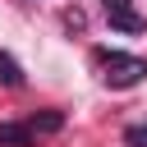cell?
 <instances>
[{
    "label": "cell",
    "instance_id": "cell-1",
    "mask_svg": "<svg viewBox=\"0 0 147 147\" xmlns=\"http://www.w3.org/2000/svg\"><path fill=\"white\" fill-rule=\"evenodd\" d=\"M101 64H106V83L110 87H133V83L147 78V60H138V55L110 51V55H101Z\"/></svg>",
    "mask_w": 147,
    "mask_h": 147
},
{
    "label": "cell",
    "instance_id": "cell-2",
    "mask_svg": "<svg viewBox=\"0 0 147 147\" xmlns=\"http://www.w3.org/2000/svg\"><path fill=\"white\" fill-rule=\"evenodd\" d=\"M60 129H64V115H60V110H41V115L28 119V133H32V138H37V133H60Z\"/></svg>",
    "mask_w": 147,
    "mask_h": 147
},
{
    "label": "cell",
    "instance_id": "cell-3",
    "mask_svg": "<svg viewBox=\"0 0 147 147\" xmlns=\"http://www.w3.org/2000/svg\"><path fill=\"white\" fill-rule=\"evenodd\" d=\"M28 142H32L28 124H0V147H28Z\"/></svg>",
    "mask_w": 147,
    "mask_h": 147
},
{
    "label": "cell",
    "instance_id": "cell-4",
    "mask_svg": "<svg viewBox=\"0 0 147 147\" xmlns=\"http://www.w3.org/2000/svg\"><path fill=\"white\" fill-rule=\"evenodd\" d=\"M0 83L5 87H23V69H18V60L9 51H0Z\"/></svg>",
    "mask_w": 147,
    "mask_h": 147
},
{
    "label": "cell",
    "instance_id": "cell-5",
    "mask_svg": "<svg viewBox=\"0 0 147 147\" xmlns=\"http://www.w3.org/2000/svg\"><path fill=\"white\" fill-rule=\"evenodd\" d=\"M110 23H115V28H124V32H138V28H147V23L138 18V14H115Z\"/></svg>",
    "mask_w": 147,
    "mask_h": 147
},
{
    "label": "cell",
    "instance_id": "cell-6",
    "mask_svg": "<svg viewBox=\"0 0 147 147\" xmlns=\"http://www.w3.org/2000/svg\"><path fill=\"white\" fill-rule=\"evenodd\" d=\"M124 142H129V147H147V119H142V124H133V129L124 133Z\"/></svg>",
    "mask_w": 147,
    "mask_h": 147
},
{
    "label": "cell",
    "instance_id": "cell-7",
    "mask_svg": "<svg viewBox=\"0 0 147 147\" xmlns=\"http://www.w3.org/2000/svg\"><path fill=\"white\" fill-rule=\"evenodd\" d=\"M101 5H106V18H115V14H133V9H129L133 0H101Z\"/></svg>",
    "mask_w": 147,
    "mask_h": 147
}]
</instances>
